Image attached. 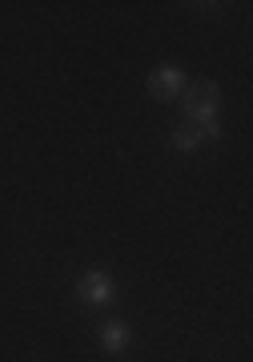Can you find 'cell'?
<instances>
[{
  "label": "cell",
  "instance_id": "4",
  "mask_svg": "<svg viewBox=\"0 0 253 362\" xmlns=\"http://www.w3.org/2000/svg\"><path fill=\"white\" fill-rule=\"evenodd\" d=\"M129 342H133V330H129L121 318H113V322H105V326H101V346L109 350V354H121Z\"/></svg>",
  "mask_w": 253,
  "mask_h": 362
},
{
  "label": "cell",
  "instance_id": "2",
  "mask_svg": "<svg viewBox=\"0 0 253 362\" xmlns=\"http://www.w3.org/2000/svg\"><path fill=\"white\" fill-rule=\"evenodd\" d=\"M76 298L89 302V306H109V302H113V278L101 274V270H89L76 282Z\"/></svg>",
  "mask_w": 253,
  "mask_h": 362
},
{
  "label": "cell",
  "instance_id": "5",
  "mask_svg": "<svg viewBox=\"0 0 253 362\" xmlns=\"http://www.w3.org/2000/svg\"><path fill=\"white\" fill-rule=\"evenodd\" d=\"M169 145H173V149H181V153H193V149H201V145H205V137H201V129H197L193 121H185V125H177V129H173Z\"/></svg>",
  "mask_w": 253,
  "mask_h": 362
},
{
  "label": "cell",
  "instance_id": "1",
  "mask_svg": "<svg viewBox=\"0 0 253 362\" xmlns=\"http://www.w3.org/2000/svg\"><path fill=\"white\" fill-rule=\"evenodd\" d=\"M217 85L213 81H197L185 89V121H193L201 129L205 141H217L221 137V125H217Z\"/></svg>",
  "mask_w": 253,
  "mask_h": 362
},
{
  "label": "cell",
  "instance_id": "3",
  "mask_svg": "<svg viewBox=\"0 0 253 362\" xmlns=\"http://www.w3.org/2000/svg\"><path fill=\"white\" fill-rule=\"evenodd\" d=\"M149 93L157 97V101H169V97H177V93H185V73H181L177 65H161L149 73Z\"/></svg>",
  "mask_w": 253,
  "mask_h": 362
}]
</instances>
